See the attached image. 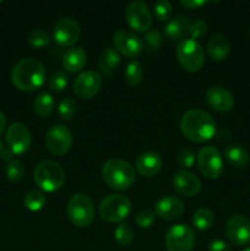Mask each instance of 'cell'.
<instances>
[{
    "mask_svg": "<svg viewBox=\"0 0 250 251\" xmlns=\"http://www.w3.org/2000/svg\"><path fill=\"white\" fill-rule=\"evenodd\" d=\"M180 131L189 141L201 144L216 135V122L212 115L202 109H191L180 119Z\"/></svg>",
    "mask_w": 250,
    "mask_h": 251,
    "instance_id": "obj_1",
    "label": "cell"
},
{
    "mask_svg": "<svg viewBox=\"0 0 250 251\" xmlns=\"http://www.w3.org/2000/svg\"><path fill=\"white\" fill-rule=\"evenodd\" d=\"M47 73L43 64L33 58L17 61L11 70V81L16 88L26 92L38 90L46 82Z\"/></svg>",
    "mask_w": 250,
    "mask_h": 251,
    "instance_id": "obj_2",
    "label": "cell"
},
{
    "mask_svg": "<svg viewBox=\"0 0 250 251\" xmlns=\"http://www.w3.org/2000/svg\"><path fill=\"white\" fill-rule=\"evenodd\" d=\"M102 178L104 183L114 190L124 191L135 183V169L129 162L120 158H110L103 164Z\"/></svg>",
    "mask_w": 250,
    "mask_h": 251,
    "instance_id": "obj_3",
    "label": "cell"
},
{
    "mask_svg": "<svg viewBox=\"0 0 250 251\" xmlns=\"http://www.w3.org/2000/svg\"><path fill=\"white\" fill-rule=\"evenodd\" d=\"M33 178L37 185L47 193L58 191L65 181V173L60 164L46 159L37 164L33 172Z\"/></svg>",
    "mask_w": 250,
    "mask_h": 251,
    "instance_id": "obj_4",
    "label": "cell"
},
{
    "mask_svg": "<svg viewBox=\"0 0 250 251\" xmlns=\"http://www.w3.org/2000/svg\"><path fill=\"white\" fill-rule=\"evenodd\" d=\"M131 212V202L120 194H110L100 201L98 213L100 218L108 223H122Z\"/></svg>",
    "mask_w": 250,
    "mask_h": 251,
    "instance_id": "obj_5",
    "label": "cell"
},
{
    "mask_svg": "<svg viewBox=\"0 0 250 251\" xmlns=\"http://www.w3.org/2000/svg\"><path fill=\"white\" fill-rule=\"evenodd\" d=\"M66 213L74 226L78 228H87L95 220V206L87 195L75 194L69 200Z\"/></svg>",
    "mask_w": 250,
    "mask_h": 251,
    "instance_id": "obj_6",
    "label": "cell"
},
{
    "mask_svg": "<svg viewBox=\"0 0 250 251\" xmlns=\"http://www.w3.org/2000/svg\"><path fill=\"white\" fill-rule=\"evenodd\" d=\"M175 54L181 68L189 73H196L205 64V54H203L202 47L193 38H185L179 42Z\"/></svg>",
    "mask_w": 250,
    "mask_h": 251,
    "instance_id": "obj_7",
    "label": "cell"
},
{
    "mask_svg": "<svg viewBox=\"0 0 250 251\" xmlns=\"http://www.w3.org/2000/svg\"><path fill=\"white\" fill-rule=\"evenodd\" d=\"M195 232L188 225L172 226L164 237L167 251H191L195 245Z\"/></svg>",
    "mask_w": 250,
    "mask_h": 251,
    "instance_id": "obj_8",
    "label": "cell"
},
{
    "mask_svg": "<svg viewBox=\"0 0 250 251\" xmlns=\"http://www.w3.org/2000/svg\"><path fill=\"white\" fill-rule=\"evenodd\" d=\"M196 163L200 173L207 179H217L223 173L222 154L213 146L202 147L196 157Z\"/></svg>",
    "mask_w": 250,
    "mask_h": 251,
    "instance_id": "obj_9",
    "label": "cell"
},
{
    "mask_svg": "<svg viewBox=\"0 0 250 251\" xmlns=\"http://www.w3.org/2000/svg\"><path fill=\"white\" fill-rule=\"evenodd\" d=\"M46 147L54 156H63L73 145V135L63 124L53 125L46 134Z\"/></svg>",
    "mask_w": 250,
    "mask_h": 251,
    "instance_id": "obj_10",
    "label": "cell"
},
{
    "mask_svg": "<svg viewBox=\"0 0 250 251\" xmlns=\"http://www.w3.org/2000/svg\"><path fill=\"white\" fill-rule=\"evenodd\" d=\"M125 20L136 32H147L152 25V15L149 6L140 0L127 5L125 9Z\"/></svg>",
    "mask_w": 250,
    "mask_h": 251,
    "instance_id": "obj_11",
    "label": "cell"
},
{
    "mask_svg": "<svg viewBox=\"0 0 250 251\" xmlns=\"http://www.w3.org/2000/svg\"><path fill=\"white\" fill-rule=\"evenodd\" d=\"M102 87V76L97 71H83L73 83V92L81 100H91Z\"/></svg>",
    "mask_w": 250,
    "mask_h": 251,
    "instance_id": "obj_12",
    "label": "cell"
},
{
    "mask_svg": "<svg viewBox=\"0 0 250 251\" xmlns=\"http://www.w3.org/2000/svg\"><path fill=\"white\" fill-rule=\"evenodd\" d=\"M81 34L80 25L73 17L60 19L53 28V39L60 47H73Z\"/></svg>",
    "mask_w": 250,
    "mask_h": 251,
    "instance_id": "obj_13",
    "label": "cell"
},
{
    "mask_svg": "<svg viewBox=\"0 0 250 251\" xmlns=\"http://www.w3.org/2000/svg\"><path fill=\"white\" fill-rule=\"evenodd\" d=\"M113 44L118 53L124 56L134 59L144 50V42L135 33L125 29H119L113 34Z\"/></svg>",
    "mask_w": 250,
    "mask_h": 251,
    "instance_id": "obj_14",
    "label": "cell"
},
{
    "mask_svg": "<svg viewBox=\"0 0 250 251\" xmlns=\"http://www.w3.org/2000/svg\"><path fill=\"white\" fill-rule=\"evenodd\" d=\"M6 144L11 153H26L32 144L31 132L28 127L22 123H14L10 125L6 131Z\"/></svg>",
    "mask_w": 250,
    "mask_h": 251,
    "instance_id": "obj_15",
    "label": "cell"
},
{
    "mask_svg": "<svg viewBox=\"0 0 250 251\" xmlns=\"http://www.w3.org/2000/svg\"><path fill=\"white\" fill-rule=\"evenodd\" d=\"M225 235L232 244L242 247L250 243V220L245 216L233 215L225 223Z\"/></svg>",
    "mask_w": 250,
    "mask_h": 251,
    "instance_id": "obj_16",
    "label": "cell"
},
{
    "mask_svg": "<svg viewBox=\"0 0 250 251\" xmlns=\"http://www.w3.org/2000/svg\"><path fill=\"white\" fill-rule=\"evenodd\" d=\"M172 185L176 193L186 198L198 195L201 190L200 179L188 171L176 172L172 178Z\"/></svg>",
    "mask_w": 250,
    "mask_h": 251,
    "instance_id": "obj_17",
    "label": "cell"
},
{
    "mask_svg": "<svg viewBox=\"0 0 250 251\" xmlns=\"http://www.w3.org/2000/svg\"><path fill=\"white\" fill-rule=\"evenodd\" d=\"M184 212V203L178 198L172 195L162 196L154 203V215L166 221L178 220Z\"/></svg>",
    "mask_w": 250,
    "mask_h": 251,
    "instance_id": "obj_18",
    "label": "cell"
},
{
    "mask_svg": "<svg viewBox=\"0 0 250 251\" xmlns=\"http://www.w3.org/2000/svg\"><path fill=\"white\" fill-rule=\"evenodd\" d=\"M206 103L216 112H229L234 105V97L225 87L215 86L206 92Z\"/></svg>",
    "mask_w": 250,
    "mask_h": 251,
    "instance_id": "obj_19",
    "label": "cell"
},
{
    "mask_svg": "<svg viewBox=\"0 0 250 251\" xmlns=\"http://www.w3.org/2000/svg\"><path fill=\"white\" fill-rule=\"evenodd\" d=\"M162 164H163V161H162L161 156L153 151L144 152L136 159L137 172L147 178L156 176L161 171Z\"/></svg>",
    "mask_w": 250,
    "mask_h": 251,
    "instance_id": "obj_20",
    "label": "cell"
},
{
    "mask_svg": "<svg viewBox=\"0 0 250 251\" xmlns=\"http://www.w3.org/2000/svg\"><path fill=\"white\" fill-rule=\"evenodd\" d=\"M87 61V54L81 47H71L63 56V66L68 73L76 74L82 70Z\"/></svg>",
    "mask_w": 250,
    "mask_h": 251,
    "instance_id": "obj_21",
    "label": "cell"
},
{
    "mask_svg": "<svg viewBox=\"0 0 250 251\" xmlns=\"http://www.w3.org/2000/svg\"><path fill=\"white\" fill-rule=\"evenodd\" d=\"M190 22L186 15H178L164 26V33L171 41H183L189 34Z\"/></svg>",
    "mask_w": 250,
    "mask_h": 251,
    "instance_id": "obj_22",
    "label": "cell"
},
{
    "mask_svg": "<svg viewBox=\"0 0 250 251\" xmlns=\"http://www.w3.org/2000/svg\"><path fill=\"white\" fill-rule=\"evenodd\" d=\"M207 51L211 59L215 61H223L229 55L230 46L228 39L222 34H215L207 43Z\"/></svg>",
    "mask_w": 250,
    "mask_h": 251,
    "instance_id": "obj_23",
    "label": "cell"
},
{
    "mask_svg": "<svg viewBox=\"0 0 250 251\" xmlns=\"http://www.w3.org/2000/svg\"><path fill=\"white\" fill-rule=\"evenodd\" d=\"M225 158L230 166L242 168L249 164L250 153L245 147L240 145H229L225 149Z\"/></svg>",
    "mask_w": 250,
    "mask_h": 251,
    "instance_id": "obj_24",
    "label": "cell"
},
{
    "mask_svg": "<svg viewBox=\"0 0 250 251\" xmlns=\"http://www.w3.org/2000/svg\"><path fill=\"white\" fill-rule=\"evenodd\" d=\"M120 64V55L115 49L105 48L98 58V66L105 76H112Z\"/></svg>",
    "mask_w": 250,
    "mask_h": 251,
    "instance_id": "obj_25",
    "label": "cell"
},
{
    "mask_svg": "<svg viewBox=\"0 0 250 251\" xmlns=\"http://www.w3.org/2000/svg\"><path fill=\"white\" fill-rule=\"evenodd\" d=\"M54 107H55V102L50 93L42 92L34 98L33 102V109L39 117H48L53 113Z\"/></svg>",
    "mask_w": 250,
    "mask_h": 251,
    "instance_id": "obj_26",
    "label": "cell"
},
{
    "mask_svg": "<svg viewBox=\"0 0 250 251\" xmlns=\"http://www.w3.org/2000/svg\"><path fill=\"white\" fill-rule=\"evenodd\" d=\"M215 223V215L211 210L201 207L195 211L193 216V225L199 230H207Z\"/></svg>",
    "mask_w": 250,
    "mask_h": 251,
    "instance_id": "obj_27",
    "label": "cell"
},
{
    "mask_svg": "<svg viewBox=\"0 0 250 251\" xmlns=\"http://www.w3.org/2000/svg\"><path fill=\"white\" fill-rule=\"evenodd\" d=\"M124 75L127 85L132 86V87L139 86L142 82V77H144V70H142L141 64L137 60H130L125 66Z\"/></svg>",
    "mask_w": 250,
    "mask_h": 251,
    "instance_id": "obj_28",
    "label": "cell"
},
{
    "mask_svg": "<svg viewBox=\"0 0 250 251\" xmlns=\"http://www.w3.org/2000/svg\"><path fill=\"white\" fill-rule=\"evenodd\" d=\"M24 202L26 208H28L32 212H37V211H41L44 207L47 202V198L43 191L31 190L26 194Z\"/></svg>",
    "mask_w": 250,
    "mask_h": 251,
    "instance_id": "obj_29",
    "label": "cell"
},
{
    "mask_svg": "<svg viewBox=\"0 0 250 251\" xmlns=\"http://www.w3.org/2000/svg\"><path fill=\"white\" fill-rule=\"evenodd\" d=\"M76 112H77V104L76 100L71 97H65L59 102L58 105V114L61 120H71L75 117Z\"/></svg>",
    "mask_w": 250,
    "mask_h": 251,
    "instance_id": "obj_30",
    "label": "cell"
},
{
    "mask_svg": "<svg viewBox=\"0 0 250 251\" xmlns=\"http://www.w3.org/2000/svg\"><path fill=\"white\" fill-rule=\"evenodd\" d=\"M114 238L117 243L122 247H127L134 242L135 233L134 229L126 223H120L114 230Z\"/></svg>",
    "mask_w": 250,
    "mask_h": 251,
    "instance_id": "obj_31",
    "label": "cell"
},
{
    "mask_svg": "<svg viewBox=\"0 0 250 251\" xmlns=\"http://www.w3.org/2000/svg\"><path fill=\"white\" fill-rule=\"evenodd\" d=\"M26 169L24 163L19 159H10L6 166V176L12 183H19L25 178Z\"/></svg>",
    "mask_w": 250,
    "mask_h": 251,
    "instance_id": "obj_32",
    "label": "cell"
},
{
    "mask_svg": "<svg viewBox=\"0 0 250 251\" xmlns=\"http://www.w3.org/2000/svg\"><path fill=\"white\" fill-rule=\"evenodd\" d=\"M27 42H28L29 46L34 47V48H43L50 43V37L46 31L37 28L29 32L28 36H27Z\"/></svg>",
    "mask_w": 250,
    "mask_h": 251,
    "instance_id": "obj_33",
    "label": "cell"
},
{
    "mask_svg": "<svg viewBox=\"0 0 250 251\" xmlns=\"http://www.w3.org/2000/svg\"><path fill=\"white\" fill-rule=\"evenodd\" d=\"M172 11H173V7L168 0H161V1H157L153 4L154 17L158 21H167L171 17Z\"/></svg>",
    "mask_w": 250,
    "mask_h": 251,
    "instance_id": "obj_34",
    "label": "cell"
},
{
    "mask_svg": "<svg viewBox=\"0 0 250 251\" xmlns=\"http://www.w3.org/2000/svg\"><path fill=\"white\" fill-rule=\"evenodd\" d=\"M69 76L64 71H56L49 77V88L54 92H60L68 86Z\"/></svg>",
    "mask_w": 250,
    "mask_h": 251,
    "instance_id": "obj_35",
    "label": "cell"
},
{
    "mask_svg": "<svg viewBox=\"0 0 250 251\" xmlns=\"http://www.w3.org/2000/svg\"><path fill=\"white\" fill-rule=\"evenodd\" d=\"M195 162V154H194L193 150H190L189 147H181L179 150L178 154H176V163L179 167L186 169L191 168Z\"/></svg>",
    "mask_w": 250,
    "mask_h": 251,
    "instance_id": "obj_36",
    "label": "cell"
},
{
    "mask_svg": "<svg viewBox=\"0 0 250 251\" xmlns=\"http://www.w3.org/2000/svg\"><path fill=\"white\" fill-rule=\"evenodd\" d=\"M207 33V24L202 19H195L190 22L189 27V34L193 39H199Z\"/></svg>",
    "mask_w": 250,
    "mask_h": 251,
    "instance_id": "obj_37",
    "label": "cell"
},
{
    "mask_svg": "<svg viewBox=\"0 0 250 251\" xmlns=\"http://www.w3.org/2000/svg\"><path fill=\"white\" fill-rule=\"evenodd\" d=\"M154 221H156V215H154L153 211L150 210H142L135 217V222L136 226H139L140 228H150L153 226Z\"/></svg>",
    "mask_w": 250,
    "mask_h": 251,
    "instance_id": "obj_38",
    "label": "cell"
},
{
    "mask_svg": "<svg viewBox=\"0 0 250 251\" xmlns=\"http://www.w3.org/2000/svg\"><path fill=\"white\" fill-rule=\"evenodd\" d=\"M145 43L149 47V49L154 50V49H158L159 46L162 43V36L157 29H152V31H147L145 34Z\"/></svg>",
    "mask_w": 250,
    "mask_h": 251,
    "instance_id": "obj_39",
    "label": "cell"
},
{
    "mask_svg": "<svg viewBox=\"0 0 250 251\" xmlns=\"http://www.w3.org/2000/svg\"><path fill=\"white\" fill-rule=\"evenodd\" d=\"M208 251H232V248L221 239H215L208 244Z\"/></svg>",
    "mask_w": 250,
    "mask_h": 251,
    "instance_id": "obj_40",
    "label": "cell"
},
{
    "mask_svg": "<svg viewBox=\"0 0 250 251\" xmlns=\"http://www.w3.org/2000/svg\"><path fill=\"white\" fill-rule=\"evenodd\" d=\"M206 4H207V0H180V5L181 6L186 7V9L195 10Z\"/></svg>",
    "mask_w": 250,
    "mask_h": 251,
    "instance_id": "obj_41",
    "label": "cell"
},
{
    "mask_svg": "<svg viewBox=\"0 0 250 251\" xmlns=\"http://www.w3.org/2000/svg\"><path fill=\"white\" fill-rule=\"evenodd\" d=\"M5 126H6V117H5L4 113L0 112V135L5 130Z\"/></svg>",
    "mask_w": 250,
    "mask_h": 251,
    "instance_id": "obj_42",
    "label": "cell"
},
{
    "mask_svg": "<svg viewBox=\"0 0 250 251\" xmlns=\"http://www.w3.org/2000/svg\"><path fill=\"white\" fill-rule=\"evenodd\" d=\"M0 157H1V158H5V159L10 158V153H6V152H5V149H4V146H2L1 142H0Z\"/></svg>",
    "mask_w": 250,
    "mask_h": 251,
    "instance_id": "obj_43",
    "label": "cell"
},
{
    "mask_svg": "<svg viewBox=\"0 0 250 251\" xmlns=\"http://www.w3.org/2000/svg\"><path fill=\"white\" fill-rule=\"evenodd\" d=\"M243 251H250V248H248V249H245V250H243Z\"/></svg>",
    "mask_w": 250,
    "mask_h": 251,
    "instance_id": "obj_44",
    "label": "cell"
},
{
    "mask_svg": "<svg viewBox=\"0 0 250 251\" xmlns=\"http://www.w3.org/2000/svg\"><path fill=\"white\" fill-rule=\"evenodd\" d=\"M249 33H250V29H249Z\"/></svg>",
    "mask_w": 250,
    "mask_h": 251,
    "instance_id": "obj_45",
    "label": "cell"
}]
</instances>
